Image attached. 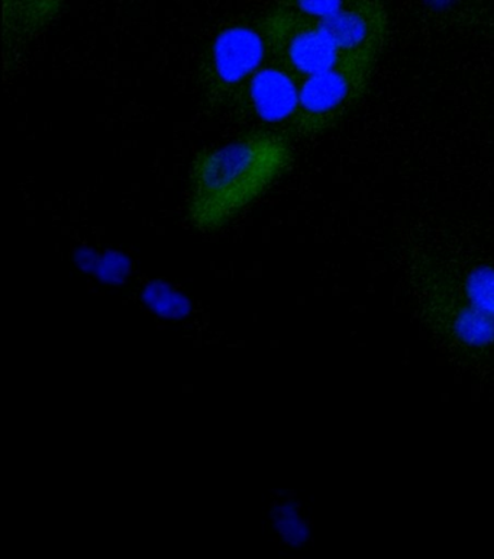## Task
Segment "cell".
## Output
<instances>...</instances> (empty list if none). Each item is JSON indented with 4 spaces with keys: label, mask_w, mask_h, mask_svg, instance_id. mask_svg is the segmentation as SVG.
Masks as SVG:
<instances>
[{
    "label": "cell",
    "mask_w": 494,
    "mask_h": 559,
    "mask_svg": "<svg viewBox=\"0 0 494 559\" xmlns=\"http://www.w3.org/2000/svg\"><path fill=\"white\" fill-rule=\"evenodd\" d=\"M270 59L258 22L225 26L203 51L197 85L206 107L229 108L238 92Z\"/></svg>",
    "instance_id": "obj_3"
},
{
    "label": "cell",
    "mask_w": 494,
    "mask_h": 559,
    "mask_svg": "<svg viewBox=\"0 0 494 559\" xmlns=\"http://www.w3.org/2000/svg\"><path fill=\"white\" fill-rule=\"evenodd\" d=\"M300 81L276 60L268 59L244 83L231 107L238 116L262 126L292 122L299 105Z\"/></svg>",
    "instance_id": "obj_5"
},
{
    "label": "cell",
    "mask_w": 494,
    "mask_h": 559,
    "mask_svg": "<svg viewBox=\"0 0 494 559\" xmlns=\"http://www.w3.org/2000/svg\"><path fill=\"white\" fill-rule=\"evenodd\" d=\"M257 22L266 37L270 59L288 69L300 82L333 69L347 57L316 21L288 9L273 4Z\"/></svg>",
    "instance_id": "obj_4"
},
{
    "label": "cell",
    "mask_w": 494,
    "mask_h": 559,
    "mask_svg": "<svg viewBox=\"0 0 494 559\" xmlns=\"http://www.w3.org/2000/svg\"><path fill=\"white\" fill-rule=\"evenodd\" d=\"M64 3L65 0H2L4 47L33 41L57 20Z\"/></svg>",
    "instance_id": "obj_7"
},
{
    "label": "cell",
    "mask_w": 494,
    "mask_h": 559,
    "mask_svg": "<svg viewBox=\"0 0 494 559\" xmlns=\"http://www.w3.org/2000/svg\"><path fill=\"white\" fill-rule=\"evenodd\" d=\"M285 135L251 133L196 153L189 170L188 219L214 233L257 201L292 166Z\"/></svg>",
    "instance_id": "obj_1"
},
{
    "label": "cell",
    "mask_w": 494,
    "mask_h": 559,
    "mask_svg": "<svg viewBox=\"0 0 494 559\" xmlns=\"http://www.w3.org/2000/svg\"><path fill=\"white\" fill-rule=\"evenodd\" d=\"M376 63L372 57L347 56L333 69L303 79L288 130L298 138H315L335 129L368 94Z\"/></svg>",
    "instance_id": "obj_2"
},
{
    "label": "cell",
    "mask_w": 494,
    "mask_h": 559,
    "mask_svg": "<svg viewBox=\"0 0 494 559\" xmlns=\"http://www.w3.org/2000/svg\"><path fill=\"white\" fill-rule=\"evenodd\" d=\"M436 21L494 34V0H414Z\"/></svg>",
    "instance_id": "obj_8"
},
{
    "label": "cell",
    "mask_w": 494,
    "mask_h": 559,
    "mask_svg": "<svg viewBox=\"0 0 494 559\" xmlns=\"http://www.w3.org/2000/svg\"><path fill=\"white\" fill-rule=\"evenodd\" d=\"M359 0H276V7L288 9L312 21H325L337 16Z\"/></svg>",
    "instance_id": "obj_9"
},
{
    "label": "cell",
    "mask_w": 494,
    "mask_h": 559,
    "mask_svg": "<svg viewBox=\"0 0 494 559\" xmlns=\"http://www.w3.org/2000/svg\"><path fill=\"white\" fill-rule=\"evenodd\" d=\"M317 24L344 56L378 60L389 34V15L382 0H359L337 16Z\"/></svg>",
    "instance_id": "obj_6"
}]
</instances>
